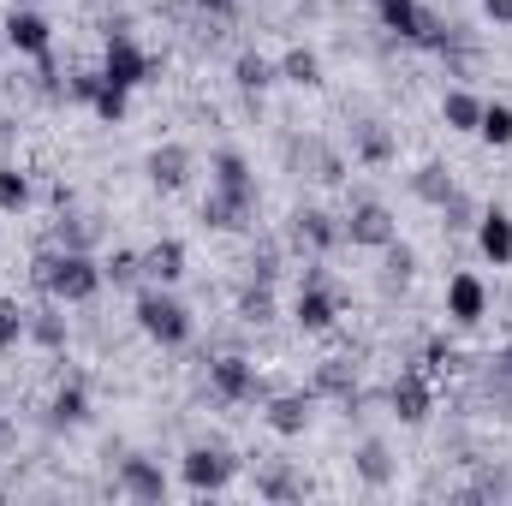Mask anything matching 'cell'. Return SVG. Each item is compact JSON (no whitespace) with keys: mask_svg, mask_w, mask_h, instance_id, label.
Wrapping results in <instances>:
<instances>
[{"mask_svg":"<svg viewBox=\"0 0 512 506\" xmlns=\"http://www.w3.org/2000/svg\"><path fill=\"white\" fill-rule=\"evenodd\" d=\"M251 203H256V185H251V173H245V161L239 155H221L215 161V197L203 203V221L209 227H245Z\"/></svg>","mask_w":512,"mask_h":506,"instance_id":"cell-1","label":"cell"},{"mask_svg":"<svg viewBox=\"0 0 512 506\" xmlns=\"http://www.w3.org/2000/svg\"><path fill=\"white\" fill-rule=\"evenodd\" d=\"M36 280L48 286V298H60V304H84V298H96L102 268H96L84 251H66V256H42V262H36Z\"/></svg>","mask_w":512,"mask_h":506,"instance_id":"cell-2","label":"cell"},{"mask_svg":"<svg viewBox=\"0 0 512 506\" xmlns=\"http://www.w3.org/2000/svg\"><path fill=\"white\" fill-rule=\"evenodd\" d=\"M137 328L149 340H161V346H185L191 340V310L179 298H167V292H143L137 298Z\"/></svg>","mask_w":512,"mask_h":506,"instance_id":"cell-3","label":"cell"},{"mask_svg":"<svg viewBox=\"0 0 512 506\" xmlns=\"http://www.w3.org/2000/svg\"><path fill=\"white\" fill-rule=\"evenodd\" d=\"M102 78H108V84H120V90H137V84L149 78V54L131 42L126 30H114V36H108V54H102Z\"/></svg>","mask_w":512,"mask_h":506,"instance_id":"cell-4","label":"cell"},{"mask_svg":"<svg viewBox=\"0 0 512 506\" xmlns=\"http://www.w3.org/2000/svg\"><path fill=\"white\" fill-rule=\"evenodd\" d=\"M346 239H352V245H376V251H387V245H393V215H387L382 203H358V209L346 215Z\"/></svg>","mask_w":512,"mask_h":506,"instance_id":"cell-5","label":"cell"},{"mask_svg":"<svg viewBox=\"0 0 512 506\" xmlns=\"http://www.w3.org/2000/svg\"><path fill=\"white\" fill-rule=\"evenodd\" d=\"M227 477H233V459L221 447H191L185 453V483L191 489H227Z\"/></svg>","mask_w":512,"mask_h":506,"instance_id":"cell-6","label":"cell"},{"mask_svg":"<svg viewBox=\"0 0 512 506\" xmlns=\"http://www.w3.org/2000/svg\"><path fill=\"white\" fill-rule=\"evenodd\" d=\"M376 6H382L387 30H399V36H411V42H435V18H429L417 0H376Z\"/></svg>","mask_w":512,"mask_h":506,"instance_id":"cell-7","label":"cell"},{"mask_svg":"<svg viewBox=\"0 0 512 506\" xmlns=\"http://www.w3.org/2000/svg\"><path fill=\"white\" fill-rule=\"evenodd\" d=\"M0 36H6L18 54H48V42H54V36H48V18H42V12H30V6H18V12L6 18V30H0Z\"/></svg>","mask_w":512,"mask_h":506,"instance_id":"cell-8","label":"cell"},{"mask_svg":"<svg viewBox=\"0 0 512 506\" xmlns=\"http://www.w3.org/2000/svg\"><path fill=\"white\" fill-rule=\"evenodd\" d=\"M483 310H489L483 280H477V274H453V280H447V316H453V322H477Z\"/></svg>","mask_w":512,"mask_h":506,"instance_id":"cell-9","label":"cell"},{"mask_svg":"<svg viewBox=\"0 0 512 506\" xmlns=\"http://www.w3.org/2000/svg\"><path fill=\"white\" fill-rule=\"evenodd\" d=\"M209 381H215L221 399H251L256 393V370L245 358H215V364H209Z\"/></svg>","mask_w":512,"mask_h":506,"instance_id":"cell-10","label":"cell"},{"mask_svg":"<svg viewBox=\"0 0 512 506\" xmlns=\"http://www.w3.org/2000/svg\"><path fill=\"white\" fill-rule=\"evenodd\" d=\"M143 274H149L155 286H173V280L185 274V245H179V239H161V245H149V251H143Z\"/></svg>","mask_w":512,"mask_h":506,"instance_id":"cell-11","label":"cell"},{"mask_svg":"<svg viewBox=\"0 0 512 506\" xmlns=\"http://www.w3.org/2000/svg\"><path fill=\"white\" fill-rule=\"evenodd\" d=\"M120 483H126L131 501H161V495H167V477H161L149 459H126V465H120Z\"/></svg>","mask_w":512,"mask_h":506,"instance_id":"cell-12","label":"cell"},{"mask_svg":"<svg viewBox=\"0 0 512 506\" xmlns=\"http://www.w3.org/2000/svg\"><path fill=\"white\" fill-rule=\"evenodd\" d=\"M477 239H483V256H489V262H512V215L489 209L483 227H477Z\"/></svg>","mask_w":512,"mask_h":506,"instance_id":"cell-13","label":"cell"},{"mask_svg":"<svg viewBox=\"0 0 512 506\" xmlns=\"http://www.w3.org/2000/svg\"><path fill=\"white\" fill-rule=\"evenodd\" d=\"M185 167H191V155H185L179 143H167V149H155V155H149V179H155V185H167V191H179V185H185Z\"/></svg>","mask_w":512,"mask_h":506,"instance_id":"cell-14","label":"cell"},{"mask_svg":"<svg viewBox=\"0 0 512 506\" xmlns=\"http://www.w3.org/2000/svg\"><path fill=\"white\" fill-rule=\"evenodd\" d=\"M298 322H304L310 334L334 328V298H328L322 286H304V292H298Z\"/></svg>","mask_w":512,"mask_h":506,"instance_id":"cell-15","label":"cell"},{"mask_svg":"<svg viewBox=\"0 0 512 506\" xmlns=\"http://www.w3.org/2000/svg\"><path fill=\"white\" fill-rule=\"evenodd\" d=\"M393 411H399L405 423H423V417H429V387H423L417 376L393 381Z\"/></svg>","mask_w":512,"mask_h":506,"instance_id":"cell-16","label":"cell"},{"mask_svg":"<svg viewBox=\"0 0 512 506\" xmlns=\"http://www.w3.org/2000/svg\"><path fill=\"white\" fill-rule=\"evenodd\" d=\"M441 114H447V126H453V131H477V120H483V102H477V96H465V90H453V96L441 102Z\"/></svg>","mask_w":512,"mask_h":506,"instance_id":"cell-17","label":"cell"},{"mask_svg":"<svg viewBox=\"0 0 512 506\" xmlns=\"http://www.w3.org/2000/svg\"><path fill=\"white\" fill-rule=\"evenodd\" d=\"M477 131H483L489 143H512V108H507V102H483V120H477Z\"/></svg>","mask_w":512,"mask_h":506,"instance_id":"cell-18","label":"cell"},{"mask_svg":"<svg viewBox=\"0 0 512 506\" xmlns=\"http://www.w3.org/2000/svg\"><path fill=\"white\" fill-rule=\"evenodd\" d=\"M30 203V179L18 173V167H0V209L12 215V209H24Z\"/></svg>","mask_w":512,"mask_h":506,"instance_id":"cell-19","label":"cell"},{"mask_svg":"<svg viewBox=\"0 0 512 506\" xmlns=\"http://www.w3.org/2000/svg\"><path fill=\"white\" fill-rule=\"evenodd\" d=\"M280 72H286V84H316V78H322L316 54H304V48H292V54L280 60Z\"/></svg>","mask_w":512,"mask_h":506,"instance_id":"cell-20","label":"cell"},{"mask_svg":"<svg viewBox=\"0 0 512 506\" xmlns=\"http://www.w3.org/2000/svg\"><path fill=\"white\" fill-rule=\"evenodd\" d=\"M54 417H60V423H84V417H90L84 387H60V393H54Z\"/></svg>","mask_w":512,"mask_h":506,"instance_id":"cell-21","label":"cell"},{"mask_svg":"<svg viewBox=\"0 0 512 506\" xmlns=\"http://www.w3.org/2000/svg\"><path fill=\"white\" fill-rule=\"evenodd\" d=\"M137 274H143V256L137 251H114L108 256V268H102V280H114V286H131Z\"/></svg>","mask_w":512,"mask_h":506,"instance_id":"cell-22","label":"cell"},{"mask_svg":"<svg viewBox=\"0 0 512 506\" xmlns=\"http://www.w3.org/2000/svg\"><path fill=\"white\" fill-rule=\"evenodd\" d=\"M239 84H245V90H268V84H274V66H268L262 54H239Z\"/></svg>","mask_w":512,"mask_h":506,"instance_id":"cell-23","label":"cell"},{"mask_svg":"<svg viewBox=\"0 0 512 506\" xmlns=\"http://www.w3.org/2000/svg\"><path fill=\"white\" fill-rule=\"evenodd\" d=\"M126 96H131V90H120V84H108V78H102L90 102H96V114H102V120H120V114H126Z\"/></svg>","mask_w":512,"mask_h":506,"instance_id":"cell-24","label":"cell"},{"mask_svg":"<svg viewBox=\"0 0 512 506\" xmlns=\"http://www.w3.org/2000/svg\"><path fill=\"white\" fill-rule=\"evenodd\" d=\"M304 417H310V411H304V399H274V429H280V435H298V429H304Z\"/></svg>","mask_w":512,"mask_h":506,"instance_id":"cell-25","label":"cell"},{"mask_svg":"<svg viewBox=\"0 0 512 506\" xmlns=\"http://www.w3.org/2000/svg\"><path fill=\"white\" fill-rule=\"evenodd\" d=\"M18 340H24V310L0 298V352H6V346H18Z\"/></svg>","mask_w":512,"mask_h":506,"instance_id":"cell-26","label":"cell"},{"mask_svg":"<svg viewBox=\"0 0 512 506\" xmlns=\"http://www.w3.org/2000/svg\"><path fill=\"white\" fill-rule=\"evenodd\" d=\"M298 239H310V245H328V239H334L328 215H298Z\"/></svg>","mask_w":512,"mask_h":506,"instance_id":"cell-27","label":"cell"},{"mask_svg":"<svg viewBox=\"0 0 512 506\" xmlns=\"http://www.w3.org/2000/svg\"><path fill=\"white\" fill-rule=\"evenodd\" d=\"M358 471H364L370 483H387V453H382V447H364V459H358Z\"/></svg>","mask_w":512,"mask_h":506,"instance_id":"cell-28","label":"cell"},{"mask_svg":"<svg viewBox=\"0 0 512 506\" xmlns=\"http://www.w3.org/2000/svg\"><path fill=\"white\" fill-rule=\"evenodd\" d=\"M364 155H370V161H382V155H387V137H382V131H364Z\"/></svg>","mask_w":512,"mask_h":506,"instance_id":"cell-29","label":"cell"},{"mask_svg":"<svg viewBox=\"0 0 512 506\" xmlns=\"http://www.w3.org/2000/svg\"><path fill=\"white\" fill-rule=\"evenodd\" d=\"M483 12H489L495 24H512V0H483Z\"/></svg>","mask_w":512,"mask_h":506,"instance_id":"cell-30","label":"cell"},{"mask_svg":"<svg viewBox=\"0 0 512 506\" xmlns=\"http://www.w3.org/2000/svg\"><path fill=\"white\" fill-rule=\"evenodd\" d=\"M203 6H215V12H227V6H233V0H203Z\"/></svg>","mask_w":512,"mask_h":506,"instance_id":"cell-31","label":"cell"},{"mask_svg":"<svg viewBox=\"0 0 512 506\" xmlns=\"http://www.w3.org/2000/svg\"><path fill=\"white\" fill-rule=\"evenodd\" d=\"M501 364H507V376H512V346H507V358H501Z\"/></svg>","mask_w":512,"mask_h":506,"instance_id":"cell-32","label":"cell"}]
</instances>
